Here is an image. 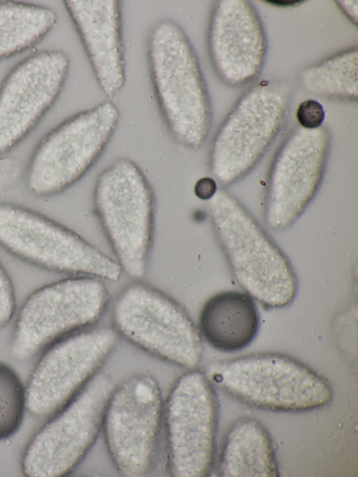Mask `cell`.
Segmentation results:
<instances>
[{
	"label": "cell",
	"mask_w": 358,
	"mask_h": 477,
	"mask_svg": "<svg viewBox=\"0 0 358 477\" xmlns=\"http://www.w3.org/2000/svg\"><path fill=\"white\" fill-rule=\"evenodd\" d=\"M168 469L176 477L208 476L215 463L218 404L204 372L187 370L164 403Z\"/></svg>",
	"instance_id": "30bf717a"
},
{
	"label": "cell",
	"mask_w": 358,
	"mask_h": 477,
	"mask_svg": "<svg viewBox=\"0 0 358 477\" xmlns=\"http://www.w3.org/2000/svg\"><path fill=\"white\" fill-rule=\"evenodd\" d=\"M296 118L303 127L313 129L319 127L324 119V111L322 105L315 100L303 101L298 107Z\"/></svg>",
	"instance_id": "44dd1931"
},
{
	"label": "cell",
	"mask_w": 358,
	"mask_h": 477,
	"mask_svg": "<svg viewBox=\"0 0 358 477\" xmlns=\"http://www.w3.org/2000/svg\"><path fill=\"white\" fill-rule=\"evenodd\" d=\"M103 280L73 276L31 292L18 310L10 343L12 357L29 360L57 341L93 326L105 311Z\"/></svg>",
	"instance_id": "5b68a950"
},
{
	"label": "cell",
	"mask_w": 358,
	"mask_h": 477,
	"mask_svg": "<svg viewBox=\"0 0 358 477\" xmlns=\"http://www.w3.org/2000/svg\"><path fill=\"white\" fill-rule=\"evenodd\" d=\"M25 408V388L20 378L11 367L0 362V440L15 433Z\"/></svg>",
	"instance_id": "d6986e66"
},
{
	"label": "cell",
	"mask_w": 358,
	"mask_h": 477,
	"mask_svg": "<svg viewBox=\"0 0 358 477\" xmlns=\"http://www.w3.org/2000/svg\"><path fill=\"white\" fill-rule=\"evenodd\" d=\"M50 8L15 1H0V60L34 46L55 26Z\"/></svg>",
	"instance_id": "ac0fdd59"
},
{
	"label": "cell",
	"mask_w": 358,
	"mask_h": 477,
	"mask_svg": "<svg viewBox=\"0 0 358 477\" xmlns=\"http://www.w3.org/2000/svg\"><path fill=\"white\" fill-rule=\"evenodd\" d=\"M217 191L216 182L211 178H202L196 182L194 187L196 195L204 200L210 199Z\"/></svg>",
	"instance_id": "7402d4cb"
},
{
	"label": "cell",
	"mask_w": 358,
	"mask_h": 477,
	"mask_svg": "<svg viewBox=\"0 0 358 477\" xmlns=\"http://www.w3.org/2000/svg\"><path fill=\"white\" fill-rule=\"evenodd\" d=\"M0 246L10 255L45 271L117 281L115 259L75 232L29 208L0 202Z\"/></svg>",
	"instance_id": "8992f818"
},
{
	"label": "cell",
	"mask_w": 358,
	"mask_h": 477,
	"mask_svg": "<svg viewBox=\"0 0 358 477\" xmlns=\"http://www.w3.org/2000/svg\"><path fill=\"white\" fill-rule=\"evenodd\" d=\"M268 3H270L273 5L276 6H292L298 3L302 2L301 1H267Z\"/></svg>",
	"instance_id": "603a6c76"
},
{
	"label": "cell",
	"mask_w": 358,
	"mask_h": 477,
	"mask_svg": "<svg viewBox=\"0 0 358 477\" xmlns=\"http://www.w3.org/2000/svg\"><path fill=\"white\" fill-rule=\"evenodd\" d=\"M70 66L59 50H41L16 64L0 85V155L36 126L60 94Z\"/></svg>",
	"instance_id": "4fadbf2b"
},
{
	"label": "cell",
	"mask_w": 358,
	"mask_h": 477,
	"mask_svg": "<svg viewBox=\"0 0 358 477\" xmlns=\"http://www.w3.org/2000/svg\"><path fill=\"white\" fill-rule=\"evenodd\" d=\"M64 4L101 90L115 97L126 80L121 1L66 0Z\"/></svg>",
	"instance_id": "5bb4252c"
},
{
	"label": "cell",
	"mask_w": 358,
	"mask_h": 477,
	"mask_svg": "<svg viewBox=\"0 0 358 477\" xmlns=\"http://www.w3.org/2000/svg\"><path fill=\"white\" fill-rule=\"evenodd\" d=\"M93 205L122 272L143 278L153 241L155 199L138 165L119 158L104 169L95 183Z\"/></svg>",
	"instance_id": "277c9868"
},
{
	"label": "cell",
	"mask_w": 358,
	"mask_h": 477,
	"mask_svg": "<svg viewBox=\"0 0 358 477\" xmlns=\"http://www.w3.org/2000/svg\"><path fill=\"white\" fill-rule=\"evenodd\" d=\"M148 59L158 107L174 141L199 149L210 129L208 97L195 50L182 27L171 19L152 28Z\"/></svg>",
	"instance_id": "6da1fadb"
},
{
	"label": "cell",
	"mask_w": 358,
	"mask_h": 477,
	"mask_svg": "<svg viewBox=\"0 0 358 477\" xmlns=\"http://www.w3.org/2000/svg\"><path fill=\"white\" fill-rule=\"evenodd\" d=\"M16 299L10 276L0 263V328L6 326L15 313Z\"/></svg>",
	"instance_id": "ffe728a7"
},
{
	"label": "cell",
	"mask_w": 358,
	"mask_h": 477,
	"mask_svg": "<svg viewBox=\"0 0 358 477\" xmlns=\"http://www.w3.org/2000/svg\"><path fill=\"white\" fill-rule=\"evenodd\" d=\"M259 315L245 292L227 290L209 298L200 313L199 332L215 349L227 353L247 347L256 337Z\"/></svg>",
	"instance_id": "2e32d148"
},
{
	"label": "cell",
	"mask_w": 358,
	"mask_h": 477,
	"mask_svg": "<svg viewBox=\"0 0 358 477\" xmlns=\"http://www.w3.org/2000/svg\"><path fill=\"white\" fill-rule=\"evenodd\" d=\"M119 336L163 361L196 369L203 354L199 329L187 311L160 290L141 282L124 287L112 310Z\"/></svg>",
	"instance_id": "ba28073f"
},
{
	"label": "cell",
	"mask_w": 358,
	"mask_h": 477,
	"mask_svg": "<svg viewBox=\"0 0 358 477\" xmlns=\"http://www.w3.org/2000/svg\"><path fill=\"white\" fill-rule=\"evenodd\" d=\"M119 336L113 327L92 326L46 348L25 387L28 411L43 418L62 409L99 372Z\"/></svg>",
	"instance_id": "8fae6325"
},
{
	"label": "cell",
	"mask_w": 358,
	"mask_h": 477,
	"mask_svg": "<svg viewBox=\"0 0 358 477\" xmlns=\"http://www.w3.org/2000/svg\"><path fill=\"white\" fill-rule=\"evenodd\" d=\"M208 211L229 270L244 292L268 308L292 304L298 291L295 271L252 215L224 191L209 199Z\"/></svg>",
	"instance_id": "7a4b0ae2"
},
{
	"label": "cell",
	"mask_w": 358,
	"mask_h": 477,
	"mask_svg": "<svg viewBox=\"0 0 358 477\" xmlns=\"http://www.w3.org/2000/svg\"><path fill=\"white\" fill-rule=\"evenodd\" d=\"M164 403L157 380L149 375L133 376L115 387L101 429L120 474L137 477L151 470L157 452Z\"/></svg>",
	"instance_id": "7c38bea8"
},
{
	"label": "cell",
	"mask_w": 358,
	"mask_h": 477,
	"mask_svg": "<svg viewBox=\"0 0 358 477\" xmlns=\"http://www.w3.org/2000/svg\"><path fill=\"white\" fill-rule=\"evenodd\" d=\"M217 474L223 477H277L272 439L258 420L244 418L228 431L219 455Z\"/></svg>",
	"instance_id": "e0dca14e"
},
{
	"label": "cell",
	"mask_w": 358,
	"mask_h": 477,
	"mask_svg": "<svg viewBox=\"0 0 358 477\" xmlns=\"http://www.w3.org/2000/svg\"><path fill=\"white\" fill-rule=\"evenodd\" d=\"M293 141L279 154L268 176L264 218L274 230L286 229L298 219L315 196L324 173V147H302Z\"/></svg>",
	"instance_id": "9a60e30c"
},
{
	"label": "cell",
	"mask_w": 358,
	"mask_h": 477,
	"mask_svg": "<svg viewBox=\"0 0 358 477\" xmlns=\"http://www.w3.org/2000/svg\"><path fill=\"white\" fill-rule=\"evenodd\" d=\"M120 114L110 101L67 118L38 143L25 172V185L37 197L57 195L79 181L99 159Z\"/></svg>",
	"instance_id": "52a82bcc"
},
{
	"label": "cell",
	"mask_w": 358,
	"mask_h": 477,
	"mask_svg": "<svg viewBox=\"0 0 358 477\" xmlns=\"http://www.w3.org/2000/svg\"><path fill=\"white\" fill-rule=\"evenodd\" d=\"M212 384L250 407L273 412H303L329 404V381L287 355L266 352L210 364Z\"/></svg>",
	"instance_id": "3957f363"
},
{
	"label": "cell",
	"mask_w": 358,
	"mask_h": 477,
	"mask_svg": "<svg viewBox=\"0 0 358 477\" xmlns=\"http://www.w3.org/2000/svg\"><path fill=\"white\" fill-rule=\"evenodd\" d=\"M114 388L107 373L95 374L32 436L22 457L23 474L29 477H61L71 473L96 441Z\"/></svg>",
	"instance_id": "9c48e42d"
}]
</instances>
